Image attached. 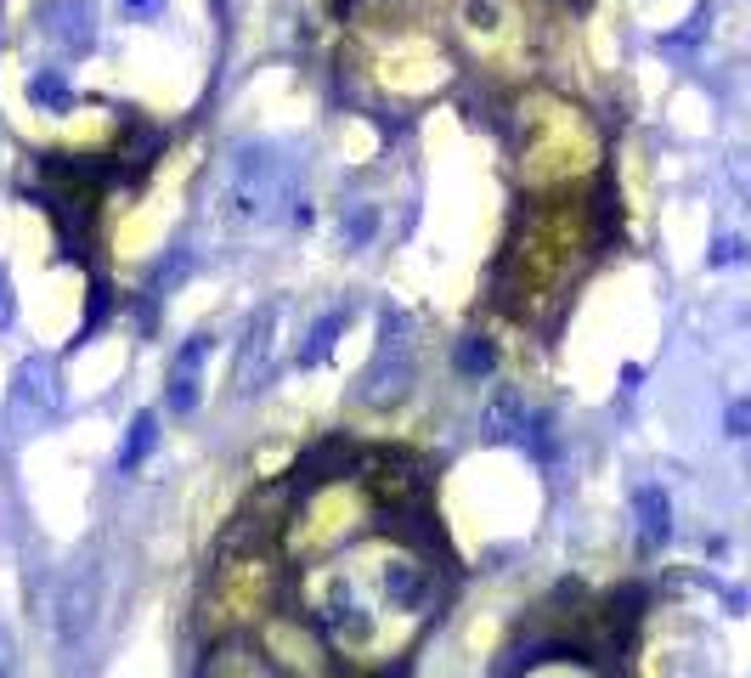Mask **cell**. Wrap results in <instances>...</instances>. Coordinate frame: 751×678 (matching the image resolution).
<instances>
[{"mask_svg":"<svg viewBox=\"0 0 751 678\" xmlns=\"http://www.w3.org/2000/svg\"><path fill=\"white\" fill-rule=\"evenodd\" d=\"M295 204H300L295 159H288L277 141H238V148L221 159L215 210H221L226 226H238V233H260V226H277L288 215L300 221Z\"/></svg>","mask_w":751,"mask_h":678,"instance_id":"cell-1","label":"cell"},{"mask_svg":"<svg viewBox=\"0 0 751 678\" xmlns=\"http://www.w3.org/2000/svg\"><path fill=\"white\" fill-rule=\"evenodd\" d=\"M57 413H63V367H57V356H46V351L23 356L17 374H12L7 418L23 436H35V430H46V424H57Z\"/></svg>","mask_w":751,"mask_h":678,"instance_id":"cell-2","label":"cell"},{"mask_svg":"<svg viewBox=\"0 0 751 678\" xmlns=\"http://www.w3.org/2000/svg\"><path fill=\"white\" fill-rule=\"evenodd\" d=\"M97 605H102L97 565H74L63 593H57V633H63V644H85V633H91V622H97Z\"/></svg>","mask_w":751,"mask_h":678,"instance_id":"cell-3","label":"cell"},{"mask_svg":"<svg viewBox=\"0 0 751 678\" xmlns=\"http://www.w3.org/2000/svg\"><path fill=\"white\" fill-rule=\"evenodd\" d=\"M385 600L396 611H413V616H429L441 605V577H436V565H424V560H390L385 565Z\"/></svg>","mask_w":751,"mask_h":678,"instance_id":"cell-4","label":"cell"},{"mask_svg":"<svg viewBox=\"0 0 751 678\" xmlns=\"http://www.w3.org/2000/svg\"><path fill=\"white\" fill-rule=\"evenodd\" d=\"M40 28H46V40L57 51H68V56H85L97 46V12L85 7V0H46Z\"/></svg>","mask_w":751,"mask_h":678,"instance_id":"cell-5","label":"cell"},{"mask_svg":"<svg viewBox=\"0 0 751 678\" xmlns=\"http://www.w3.org/2000/svg\"><path fill=\"white\" fill-rule=\"evenodd\" d=\"M272 334H277V305H260L249 328H243V351H238V395H254L272 374Z\"/></svg>","mask_w":751,"mask_h":678,"instance_id":"cell-6","label":"cell"},{"mask_svg":"<svg viewBox=\"0 0 751 678\" xmlns=\"http://www.w3.org/2000/svg\"><path fill=\"white\" fill-rule=\"evenodd\" d=\"M401 390H408V356H401V339H396V317H385V346H379V356H373L367 379H362V402L385 407Z\"/></svg>","mask_w":751,"mask_h":678,"instance_id":"cell-7","label":"cell"},{"mask_svg":"<svg viewBox=\"0 0 751 678\" xmlns=\"http://www.w3.org/2000/svg\"><path fill=\"white\" fill-rule=\"evenodd\" d=\"M204 356H210V334H192L187 346L176 351V367H170V385H164V407L176 413V418H187L192 407H198V374H204Z\"/></svg>","mask_w":751,"mask_h":678,"instance_id":"cell-8","label":"cell"},{"mask_svg":"<svg viewBox=\"0 0 751 678\" xmlns=\"http://www.w3.org/2000/svg\"><path fill=\"white\" fill-rule=\"evenodd\" d=\"M356 464H362V452H351V441H345V436H328V441H316L305 459L295 464V480H288V487H295V492L323 487V480H334V475H356Z\"/></svg>","mask_w":751,"mask_h":678,"instance_id":"cell-9","label":"cell"},{"mask_svg":"<svg viewBox=\"0 0 751 678\" xmlns=\"http://www.w3.org/2000/svg\"><path fill=\"white\" fill-rule=\"evenodd\" d=\"M526 402H520V390L514 385H498L492 390V402H486V413H480V436L486 441H526Z\"/></svg>","mask_w":751,"mask_h":678,"instance_id":"cell-10","label":"cell"},{"mask_svg":"<svg viewBox=\"0 0 751 678\" xmlns=\"http://www.w3.org/2000/svg\"><path fill=\"white\" fill-rule=\"evenodd\" d=\"M633 508H639V531H644V549L673 543V503L661 487H639L633 492Z\"/></svg>","mask_w":751,"mask_h":678,"instance_id":"cell-11","label":"cell"},{"mask_svg":"<svg viewBox=\"0 0 751 678\" xmlns=\"http://www.w3.org/2000/svg\"><path fill=\"white\" fill-rule=\"evenodd\" d=\"M153 447H159V413H136L130 430H125V441H120V459H113V464H120V475H130Z\"/></svg>","mask_w":751,"mask_h":678,"instance_id":"cell-12","label":"cell"},{"mask_svg":"<svg viewBox=\"0 0 751 678\" xmlns=\"http://www.w3.org/2000/svg\"><path fill=\"white\" fill-rule=\"evenodd\" d=\"M345 323H351V317H345V311H328V317H323V323H316V328L305 334V346H300V367L328 362V351H334V339L345 334Z\"/></svg>","mask_w":751,"mask_h":678,"instance_id":"cell-13","label":"cell"},{"mask_svg":"<svg viewBox=\"0 0 751 678\" xmlns=\"http://www.w3.org/2000/svg\"><path fill=\"white\" fill-rule=\"evenodd\" d=\"M28 102H35V108H51V113H63L74 97H68V85H63V74H35V79H28Z\"/></svg>","mask_w":751,"mask_h":678,"instance_id":"cell-14","label":"cell"},{"mask_svg":"<svg viewBox=\"0 0 751 678\" xmlns=\"http://www.w3.org/2000/svg\"><path fill=\"white\" fill-rule=\"evenodd\" d=\"M706 23H712V7H696V12H689V23L678 28V35L661 40V51H689V46H701V40H706Z\"/></svg>","mask_w":751,"mask_h":678,"instance_id":"cell-15","label":"cell"},{"mask_svg":"<svg viewBox=\"0 0 751 678\" xmlns=\"http://www.w3.org/2000/svg\"><path fill=\"white\" fill-rule=\"evenodd\" d=\"M492 362H498L492 339H464V346H458V367H464V374H492Z\"/></svg>","mask_w":751,"mask_h":678,"instance_id":"cell-16","label":"cell"},{"mask_svg":"<svg viewBox=\"0 0 751 678\" xmlns=\"http://www.w3.org/2000/svg\"><path fill=\"white\" fill-rule=\"evenodd\" d=\"M339 238H345V249H351V243H367V238H373V210H367V204H362V210H345Z\"/></svg>","mask_w":751,"mask_h":678,"instance_id":"cell-17","label":"cell"},{"mask_svg":"<svg viewBox=\"0 0 751 678\" xmlns=\"http://www.w3.org/2000/svg\"><path fill=\"white\" fill-rule=\"evenodd\" d=\"M746 254H751L746 238H740V233H724V238H712V254H706V261H712V266H740Z\"/></svg>","mask_w":751,"mask_h":678,"instance_id":"cell-18","label":"cell"},{"mask_svg":"<svg viewBox=\"0 0 751 678\" xmlns=\"http://www.w3.org/2000/svg\"><path fill=\"white\" fill-rule=\"evenodd\" d=\"M17 323V294H12V272L0 266V334Z\"/></svg>","mask_w":751,"mask_h":678,"instance_id":"cell-19","label":"cell"},{"mask_svg":"<svg viewBox=\"0 0 751 678\" xmlns=\"http://www.w3.org/2000/svg\"><path fill=\"white\" fill-rule=\"evenodd\" d=\"M724 430H729V436H751V395H740V402H729V413H724Z\"/></svg>","mask_w":751,"mask_h":678,"instance_id":"cell-20","label":"cell"},{"mask_svg":"<svg viewBox=\"0 0 751 678\" xmlns=\"http://www.w3.org/2000/svg\"><path fill=\"white\" fill-rule=\"evenodd\" d=\"M102 317H108V289H102V282H97V289H91V317H85V323H79V339H91Z\"/></svg>","mask_w":751,"mask_h":678,"instance_id":"cell-21","label":"cell"},{"mask_svg":"<svg viewBox=\"0 0 751 678\" xmlns=\"http://www.w3.org/2000/svg\"><path fill=\"white\" fill-rule=\"evenodd\" d=\"M17 673V644H12V628L0 622V678H12Z\"/></svg>","mask_w":751,"mask_h":678,"instance_id":"cell-22","label":"cell"},{"mask_svg":"<svg viewBox=\"0 0 751 678\" xmlns=\"http://www.w3.org/2000/svg\"><path fill=\"white\" fill-rule=\"evenodd\" d=\"M729 176H735V181L746 187V198H751V159H735V164H729Z\"/></svg>","mask_w":751,"mask_h":678,"instance_id":"cell-23","label":"cell"},{"mask_svg":"<svg viewBox=\"0 0 751 678\" xmlns=\"http://www.w3.org/2000/svg\"><path fill=\"white\" fill-rule=\"evenodd\" d=\"M367 678H408V662H385L379 673H367Z\"/></svg>","mask_w":751,"mask_h":678,"instance_id":"cell-24","label":"cell"},{"mask_svg":"<svg viewBox=\"0 0 751 678\" xmlns=\"http://www.w3.org/2000/svg\"><path fill=\"white\" fill-rule=\"evenodd\" d=\"M125 7H130V12H141V17H153V12L164 7V0H125Z\"/></svg>","mask_w":751,"mask_h":678,"instance_id":"cell-25","label":"cell"}]
</instances>
